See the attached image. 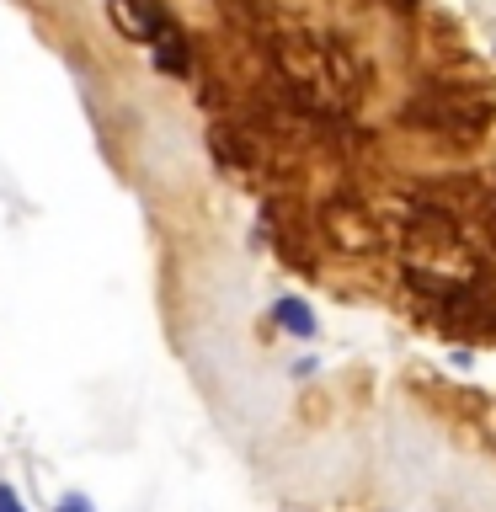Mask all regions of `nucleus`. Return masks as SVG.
Segmentation results:
<instances>
[{
    "label": "nucleus",
    "instance_id": "3",
    "mask_svg": "<svg viewBox=\"0 0 496 512\" xmlns=\"http://www.w3.org/2000/svg\"><path fill=\"white\" fill-rule=\"evenodd\" d=\"M54 512H96V507H91V496H80V491H64L59 502H54Z\"/></svg>",
    "mask_w": 496,
    "mask_h": 512
},
{
    "label": "nucleus",
    "instance_id": "2",
    "mask_svg": "<svg viewBox=\"0 0 496 512\" xmlns=\"http://www.w3.org/2000/svg\"><path fill=\"white\" fill-rule=\"evenodd\" d=\"M272 326H283L288 336H299V342H315V331H320V320H315V310L304 299H278L272 304Z\"/></svg>",
    "mask_w": 496,
    "mask_h": 512
},
{
    "label": "nucleus",
    "instance_id": "4",
    "mask_svg": "<svg viewBox=\"0 0 496 512\" xmlns=\"http://www.w3.org/2000/svg\"><path fill=\"white\" fill-rule=\"evenodd\" d=\"M0 512H27V502H22V491H16L11 480H0Z\"/></svg>",
    "mask_w": 496,
    "mask_h": 512
},
{
    "label": "nucleus",
    "instance_id": "1",
    "mask_svg": "<svg viewBox=\"0 0 496 512\" xmlns=\"http://www.w3.org/2000/svg\"><path fill=\"white\" fill-rule=\"evenodd\" d=\"M107 16H112V27H118L128 43H144V48H150L155 64H160L166 75H176V80L192 75V48H187L182 27L166 16V6H160V0H107Z\"/></svg>",
    "mask_w": 496,
    "mask_h": 512
}]
</instances>
